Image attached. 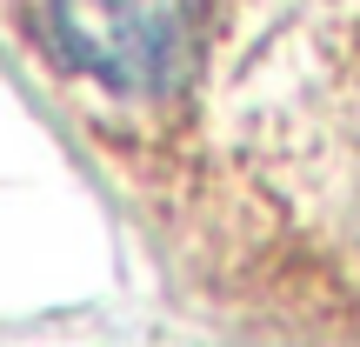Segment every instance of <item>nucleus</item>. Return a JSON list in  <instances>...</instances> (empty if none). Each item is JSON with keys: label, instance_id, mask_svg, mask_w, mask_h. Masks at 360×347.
I'll return each instance as SVG.
<instances>
[{"label": "nucleus", "instance_id": "1", "mask_svg": "<svg viewBox=\"0 0 360 347\" xmlns=\"http://www.w3.org/2000/svg\"><path fill=\"white\" fill-rule=\"evenodd\" d=\"M227 101L254 180L360 281V0H267Z\"/></svg>", "mask_w": 360, "mask_h": 347}]
</instances>
